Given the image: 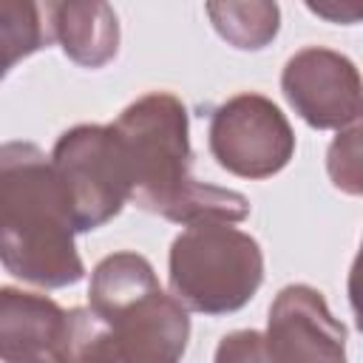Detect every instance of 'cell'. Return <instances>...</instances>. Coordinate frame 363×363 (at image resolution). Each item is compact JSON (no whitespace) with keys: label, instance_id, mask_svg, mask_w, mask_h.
I'll return each instance as SVG.
<instances>
[{"label":"cell","instance_id":"30bf717a","mask_svg":"<svg viewBox=\"0 0 363 363\" xmlns=\"http://www.w3.org/2000/svg\"><path fill=\"white\" fill-rule=\"evenodd\" d=\"M45 6L34 3H0V77L23 57L37 51L51 37Z\"/></svg>","mask_w":363,"mask_h":363},{"label":"cell","instance_id":"6da1fadb","mask_svg":"<svg viewBox=\"0 0 363 363\" xmlns=\"http://www.w3.org/2000/svg\"><path fill=\"white\" fill-rule=\"evenodd\" d=\"M128 173L130 199L164 218L199 224V221H241L247 216V199L199 184L187 173V113L170 94H147L133 102L113 125Z\"/></svg>","mask_w":363,"mask_h":363},{"label":"cell","instance_id":"3957f363","mask_svg":"<svg viewBox=\"0 0 363 363\" xmlns=\"http://www.w3.org/2000/svg\"><path fill=\"white\" fill-rule=\"evenodd\" d=\"M264 261L258 244L224 221L190 224L170 250V286L179 303L221 315L244 306L258 289Z\"/></svg>","mask_w":363,"mask_h":363},{"label":"cell","instance_id":"7c38bea8","mask_svg":"<svg viewBox=\"0 0 363 363\" xmlns=\"http://www.w3.org/2000/svg\"><path fill=\"white\" fill-rule=\"evenodd\" d=\"M216 363H272V357L258 332H233L221 340Z\"/></svg>","mask_w":363,"mask_h":363},{"label":"cell","instance_id":"5b68a950","mask_svg":"<svg viewBox=\"0 0 363 363\" xmlns=\"http://www.w3.org/2000/svg\"><path fill=\"white\" fill-rule=\"evenodd\" d=\"M292 147L295 136L284 113L258 94H241L213 116L210 150L218 164L235 176H272L289 162Z\"/></svg>","mask_w":363,"mask_h":363},{"label":"cell","instance_id":"277c9868","mask_svg":"<svg viewBox=\"0 0 363 363\" xmlns=\"http://www.w3.org/2000/svg\"><path fill=\"white\" fill-rule=\"evenodd\" d=\"M51 164L65 187L77 230L105 224L130 199V173L113 125L74 128L57 142Z\"/></svg>","mask_w":363,"mask_h":363},{"label":"cell","instance_id":"52a82bcc","mask_svg":"<svg viewBox=\"0 0 363 363\" xmlns=\"http://www.w3.org/2000/svg\"><path fill=\"white\" fill-rule=\"evenodd\" d=\"M343 326L309 286H286L269 309L272 363H346Z\"/></svg>","mask_w":363,"mask_h":363},{"label":"cell","instance_id":"7a4b0ae2","mask_svg":"<svg viewBox=\"0 0 363 363\" xmlns=\"http://www.w3.org/2000/svg\"><path fill=\"white\" fill-rule=\"evenodd\" d=\"M74 216L54 164L40 147H0V261L17 278L65 286L82 278Z\"/></svg>","mask_w":363,"mask_h":363},{"label":"cell","instance_id":"ba28073f","mask_svg":"<svg viewBox=\"0 0 363 363\" xmlns=\"http://www.w3.org/2000/svg\"><path fill=\"white\" fill-rule=\"evenodd\" d=\"M68 312L54 301L0 289V360L6 363H62Z\"/></svg>","mask_w":363,"mask_h":363},{"label":"cell","instance_id":"8fae6325","mask_svg":"<svg viewBox=\"0 0 363 363\" xmlns=\"http://www.w3.org/2000/svg\"><path fill=\"white\" fill-rule=\"evenodd\" d=\"M207 11L235 48H261L278 31V6L269 3H213Z\"/></svg>","mask_w":363,"mask_h":363},{"label":"cell","instance_id":"8992f818","mask_svg":"<svg viewBox=\"0 0 363 363\" xmlns=\"http://www.w3.org/2000/svg\"><path fill=\"white\" fill-rule=\"evenodd\" d=\"M284 94L315 128H343L357 119L360 79L354 65L326 48H303L286 62Z\"/></svg>","mask_w":363,"mask_h":363},{"label":"cell","instance_id":"9c48e42d","mask_svg":"<svg viewBox=\"0 0 363 363\" xmlns=\"http://www.w3.org/2000/svg\"><path fill=\"white\" fill-rule=\"evenodd\" d=\"M45 9L51 37L60 40L77 62L96 68L116 54V14L105 3H60Z\"/></svg>","mask_w":363,"mask_h":363}]
</instances>
